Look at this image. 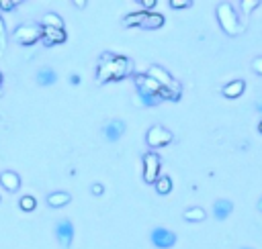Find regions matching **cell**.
Here are the masks:
<instances>
[{
  "label": "cell",
  "mask_w": 262,
  "mask_h": 249,
  "mask_svg": "<svg viewBox=\"0 0 262 249\" xmlns=\"http://www.w3.org/2000/svg\"><path fill=\"white\" fill-rule=\"evenodd\" d=\"M72 196L68 194V192H51V194H48V207L51 208H62L66 205H70Z\"/></svg>",
  "instance_id": "14"
},
{
  "label": "cell",
  "mask_w": 262,
  "mask_h": 249,
  "mask_svg": "<svg viewBox=\"0 0 262 249\" xmlns=\"http://www.w3.org/2000/svg\"><path fill=\"white\" fill-rule=\"evenodd\" d=\"M0 184H2L8 192H17L21 188V178L17 172H10V169H6V172L0 174Z\"/></svg>",
  "instance_id": "12"
},
{
  "label": "cell",
  "mask_w": 262,
  "mask_h": 249,
  "mask_svg": "<svg viewBox=\"0 0 262 249\" xmlns=\"http://www.w3.org/2000/svg\"><path fill=\"white\" fill-rule=\"evenodd\" d=\"M168 4L172 6V8H187V6H192L191 0H170Z\"/></svg>",
  "instance_id": "27"
},
{
  "label": "cell",
  "mask_w": 262,
  "mask_h": 249,
  "mask_svg": "<svg viewBox=\"0 0 262 249\" xmlns=\"http://www.w3.org/2000/svg\"><path fill=\"white\" fill-rule=\"evenodd\" d=\"M19 207H21V210H25V212H31V210H35L37 208V198L35 196H23L21 200H19Z\"/></svg>",
  "instance_id": "22"
},
{
  "label": "cell",
  "mask_w": 262,
  "mask_h": 249,
  "mask_svg": "<svg viewBox=\"0 0 262 249\" xmlns=\"http://www.w3.org/2000/svg\"><path fill=\"white\" fill-rule=\"evenodd\" d=\"M70 84H72V86H78V84H80V76H78V74H72V76H70Z\"/></svg>",
  "instance_id": "32"
},
{
  "label": "cell",
  "mask_w": 262,
  "mask_h": 249,
  "mask_svg": "<svg viewBox=\"0 0 262 249\" xmlns=\"http://www.w3.org/2000/svg\"><path fill=\"white\" fill-rule=\"evenodd\" d=\"M74 4H76L78 8H84V6H86V2H84V0H82V2H78V0H76V2H74Z\"/></svg>",
  "instance_id": "33"
},
{
  "label": "cell",
  "mask_w": 262,
  "mask_h": 249,
  "mask_svg": "<svg viewBox=\"0 0 262 249\" xmlns=\"http://www.w3.org/2000/svg\"><path fill=\"white\" fill-rule=\"evenodd\" d=\"M39 39H41V25H29V22H25V25L17 27L15 31V41L19 45H25V47L37 43Z\"/></svg>",
  "instance_id": "5"
},
{
  "label": "cell",
  "mask_w": 262,
  "mask_h": 249,
  "mask_svg": "<svg viewBox=\"0 0 262 249\" xmlns=\"http://www.w3.org/2000/svg\"><path fill=\"white\" fill-rule=\"evenodd\" d=\"M158 98H160V100H172V103H176V100H180V90L162 88L160 92H158Z\"/></svg>",
  "instance_id": "23"
},
{
  "label": "cell",
  "mask_w": 262,
  "mask_h": 249,
  "mask_svg": "<svg viewBox=\"0 0 262 249\" xmlns=\"http://www.w3.org/2000/svg\"><path fill=\"white\" fill-rule=\"evenodd\" d=\"M256 110L260 112V115H262V100H260V103H258V106H256Z\"/></svg>",
  "instance_id": "34"
},
{
  "label": "cell",
  "mask_w": 262,
  "mask_h": 249,
  "mask_svg": "<svg viewBox=\"0 0 262 249\" xmlns=\"http://www.w3.org/2000/svg\"><path fill=\"white\" fill-rule=\"evenodd\" d=\"M140 4L145 8H152V6H156V0H140Z\"/></svg>",
  "instance_id": "31"
},
{
  "label": "cell",
  "mask_w": 262,
  "mask_h": 249,
  "mask_svg": "<svg viewBox=\"0 0 262 249\" xmlns=\"http://www.w3.org/2000/svg\"><path fill=\"white\" fill-rule=\"evenodd\" d=\"M35 80L39 86H51L55 84V80H58V76H55V72L51 70V67H41V70L37 72Z\"/></svg>",
  "instance_id": "17"
},
{
  "label": "cell",
  "mask_w": 262,
  "mask_h": 249,
  "mask_svg": "<svg viewBox=\"0 0 262 249\" xmlns=\"http://www.w3.org/2000/svg\"><path fill=\"white\" fill-rule=\"evenodd\" d=\"M133 72V62L125 55H113V53H102L98 60V82H119L123 78H127Z\"/></svg>",
  "instance_id": "1"
},
{
  "label": "cell",
  "mask_w": 262,
  "mask_h": 249,
  "mask_svg": "<svg viewBox=\"0 0 262 249\" xmlns=\"http://www.w3.org/2000/svg\"><path fill=\"white\" fill-rule=\"evenodd\" d=\"M147 76H152L154 80L160 84L162 88H170V90H180V84L174 80L172 76H170L164 67L160 65H150V70H147Z\"/></svg>",
  "instance_id": "6"
},
{
  "label": "cell",
  "mask_w": 262,
  "mask_h": 249,
  "mask_svg": "<svg viewBox=\"0 0 262 249\" xmlns=\"http://www.w3.org/2000/svg\"><path fill=\"white\" fill-rule=\"evenodd\" d=\"M2 78H4V76H2V72H0V84H2Z\"/></svg>",
  "instance_id": "37"
},
{
  "label": "cell",
  "mask_w": 262,
  "mask_h": 249,
  "mask_svg": "<svg viewBox=\"0 0 262 249\" xmlns=\"http://www.w3.org/2000/svg\"><path fill=\"white\" fill-rule=\"evenodd\" d=\"M41 25H43V27H53V29H64V21H62L60 15L48 13V15L41 19Z\"/></svg>",
  "instance_id": "20"
},
{
  "label": "cell",
  "mask_w": 262,
  "mask_h": 249,
  "mask_svg": "<svg viewBox=\"0 0 262 249\" xmlns=\"http://www.w3.org/2000/svg\"><path fill=\"white\" fill-rule=\"evenodd\" d=\"M0 47H6V27H4V21L0 17Z\"/></svg>",
  "instance_id": "26"
},
{
  "label": "cell",
  "mask_w": 262,
  "mask_h": 249,
  "mask_svg": "<svg viewBox=\"0 0 262 249\" xmlns=\"http://www.w3.org/2000/svg\"><path fill=\"white\" fill-rule=\"evenodd\" d=\"M142 162H143V180L147 184H156L158 182V178H160V155L154 153V151H147L143 153L142 157Z\"/></svg>",
  "instance_id": "3"
},
{
  "label": "cell",
  "mask_w": 262,
  "mask_h": 249,
  "mask_svg": "<svg viewBox=\"0 0 262 249\" xmlns=\"http://www.w3.org/2000/svg\"><path fill=\"white\" fill-rule=\"evenodd\" d=\"M174 139V135L170 133L168 129H164L162 124H154V127L147 129L145 133V143L154 147V149H158V147H164V145H170Z\"/></svg>",
  "instance_id": "4"
},
{
  "label": "cell",
  "mask_w": 262,
  "mask_h": 249,
  "mask_svg": "<svg viewBox=\"0 0 262 249\" xmlns=\"http://www.w3.org/2000/svg\"><path fill=\"white\" fill-rule=\"evenodd\" d=\"M258 133H260V135H262V121H260V123H258Z\"/></svg>",
  "instance_id": "36"
},
{
  "label": "cell",
  "mask_w": 262,
  "mask_h": 249,
  "mask_svg": "<svg viewBox=\"0 0 262 249\" xmlns=\"http://www.w3.org/2000/svg\"><path fill=\"white\" fill-rule=\"evenodd\" d=\"M244 90H246V82L244 80H234L230 84H225L221 88V94L225 98H238V96H242L244 94Z\"/></svg>",
  "instance_id": "13"
},
{
  "label": "cell",
  "mask_w": 262,
  "mask_h": 249,
  "mask_svg": "<svg viewBox=\"0 0 262 249\" xmlns=\"http://www.w3.org/2000/svg\"><path fill=\"white\" fill-rule=\"evenodd\" d=\"M55 237L64 247H70L74 241V225L70 219H62L55 223Z\"/></svg>",
  "instance_id": "8"
},
{
  "label": "cell",
  "mask_w": 262,
  "mask_h": 249,
  "mask_svg": "<svg viewBox=\"0 0 262 249\" xmlns=\"http://www.w3.org/2000/svg\"><path fill=\"white\" fill-rule=\"evenodd\" d=\"M138 96H140V100L145 104V106H156L158 103H160V98H158L156 94H147V92H138Z\"/></svg>",
  "instance_id": "24"
},
{
  "label": "cell",
  "mask_w": 262,
  "mask_h": 249,
  "mask_svg": "<svg viewBox=\"0 0 262 249\" xmlns=\"http://www.w3.org/2000/svg\"><path fill=\"white\" fill-rule=\"evenodd\" d=\"M125 129H127V124H125L123 121L115 119V121H109L105 127H102V135L109 139V141H119L123 137Z\"/></svg>",
  "instance_id": "11"
},
{
  "label": "cell",
  "mask_w": 262,
  "mask_h": 249,
  "mask_svg": "<svg viewBox=\"0 0 262 249\" xmlns=\"http://www.w3.org/2000/svg\"><path fill=\"white\" fill-rule=\"evenodd\" d=\"M4 94V90H2V86H0V96H2Z\"/></svg>",
  "instance_id": "38"
},
{
  "label": "cell",
  "mask_w": 262,
  "mask_h": 249,
  "mask_svg": "<svg viewBox=\"0 0 262 249\" xmlns=\"http://www.w3.org/2000/svg\"><path fill=\"white\" fill-rule=\"evenodd\" d=\"M133 80H135V88H138V92H147V94H156L158 96V92L162 90V86L147 74H138Z\"/></svg>",
  "instance_id": "10"
},
{
  "label": "cell",
  "mask_w": 262,
  "mask_h": 249,
  "mask_svg": "<svg viewBox=\"0 0 262 249\" xmlns=\"http://www.w3.org/2000/svg\"><path fill=\"white\" fill-rule=\"evenodd\" d=\"M156 190H158V194H170V192H172V178L160 176L156 182Z\"/></svg>",
  "instance_id": "21"
},
{
  "label": "cell",
  "mask_w": 262,
  "mask_h": 249,
  "mask_svg": "<svg viewBox=\"0 0 262 249\" xmlns=\"http://www.w3.org/2000/svg\"><path fill=\"white\" fill-rule=\"evenodd\" d=\"M182 219L189 221V223H201V221L207 219V212H205L201 207H191V208H187L185 212H182Z\"/></svg>",
  "instance_id": "18"
},
{
  "label": "cell",
  "mask_w": 262,
  "mask_h": 249,
  "mask_svg": "<svg viewBox=\"0 0 262 249\" xmlns=\"http://www.w3.org/2000/svg\"><path fill=\"white\" fill-rule=\"evenodd\" d=\"M258 4H260L258 0H244V2H242V8H244V13H250V10L256 8Z\"/></svg>",
  "instance_id": "28"
},
{
  "label": "cell",
  "mask_w": 262,
  "mask_h": 249,
  "mask_svg": "<svg viewBox=\"0 0 262 249\" xmlns=\"http://www.w3.org/2000/svg\"><path fill=\"white\" fill-rule=\"evenodd\" d=\"M232 210H234V205H232L230 200H217L213 205V214H215V219H219V221L230 217Z\"/></svg>",
  "instance_id": "15"
},
{
  "label": "cell",
  "mask_w": 262,
  "mask_h": 249,
  "mask_svg": "<svg viewBox=\"0 0 262 249\" xmlns=\"http://www.w3.org/2000/svg\"><path fill=\"white\" fill-rule=\"evenodd\" d=\"M145 17H147L145 10H140V13H131L127 17H123V27H142Z\"/></svg>",
  "instance_id": "19"
},
{
  "label": "cell",
  "mask_w": 262,
  "mask_h": 249,
  "mask_svg": "<svg viewBox=\"0 0 262 249\" xmlns=\"http://www.w3.org/2000/svg\"><path fill=\"white\" fill-rule=\"evenodd\" d=\"M15 6H19V2H15V0H0V10H4V13L15 10Z\"/></svg>",
  "instance_id": "25"
},
{
  "label": "cell",
  "mask_w": 262,
  "mask_h": 249,
  "mask_svg": "<svg viewBox=\"0 0 262 249\" xmlns=\"http://www.w3.org/2000/svg\"><path fill=\"white\" fill-rule=\"evenodd\" d=\"M215 15H217V21H219V25L221 29L227 33L230 37H236L238 33H242V27H240V19H238V13H236V8L232 4H219L217 8H215Z\"/></svg>",
  "instance_id": "2"
},
{
  "label": "cell",
  "mask_w": 262,
  "mask_h": 249,
  "mask_svg": "<svg viewBox=\"0 0 262 249\" xmlns=\"http://www.w3.org/2000/svg\"><path fill=\"white\" fill-rule=\"evenodd\" d=\"M256 207H258V210L262 212V196H260V200H258V205H256Z\"/></svg>",
  "instance_id": "35"
},
{
  "label": "cell",
  "mask_w": 262,
  "mask_h": 249,
  "mask_svg": "<svg viewBox=\"0 0 262 249\" xmlns=\"http://www.w3.org/2000/svg\"><path fill=\"white\" fill-rule=\"evenodd\" d=\"M164 22H166L164 15H160V13H147V17H145V21H143L142 29H145V31H154V29L164 27Z\"/></svg>",
  "instance_id": "16"
},
{
  "label": "cell",
  "mask_w": 262,
  "mask_h": 249,
  "mask_svg": "<svg viewBox=\"0 0 262 249\" xmlns=\"http://www.w3.org/2000/svg\"><path fill=\"white\" fill-rule=\"evenodd\" d=\"M68 35L64 29H53V27H43L41 25V41L45 47H53V45H60L66 43Z\"/></svg>",
  "instance_id": "9"
},
{
  "label": "cell",
  "mask_w": 262,
  "mask_h": 249,
  "mask_svg": "<svg viewBox=\"0 0 262 249\" xmlns=\"http://www.w3.org/2000/svg\"><path fill=\"white\" fill-rule=\"evenodd\" d=\"M150 239L158 249H170V247H174V243H176V235L172 231L164 229V227H156L152 231V235H150Z\"/></svg>",
  "instance_id": "7"
},
{
  "label": "cell",
  "mask_w": 262,
  "mask_h": 249,
  "mask_svg": "<svg viewBox=\"0 0 262 249\" xmlns=\"http://www.w3.org/2000/svg\"><path fill=\"white\" fill-rule=\"evenodd\" d=\"M90 190H93V194H95V196H100L102 192H105V186L96 182V184H93V188H90Z\"/></svg>",
  "instance_id": "30"
},
{
  "label": "cell",
  "mask_w": 262,
  "mask_h": 249,
  "mask_svg": "<svg viewBox=\"0 0 262 249\" xmlns=\"http://www.w3.org/2000/svg\"><path fill=\"white\" fill-rule=\"evenodd\" d=\"M252 70H254L258 76H262V55L254 58V62H252Z\"/></svg>",
  "instance_id": "29"
},
{
  "label": "cell",
  "mask_w": 262,
  "mask_h": 249,
  "mask_svg": "<svg viewBox=\"0 0 262 249\" xmlns=\"http://www.w3.org/2000/svg\"><path fill=\"white\" fill-rule=\"evenodd\" d=\"M244 249H252V247H244Z\"/></svg>",
  "instance_id": "39"
}]
</instances>
